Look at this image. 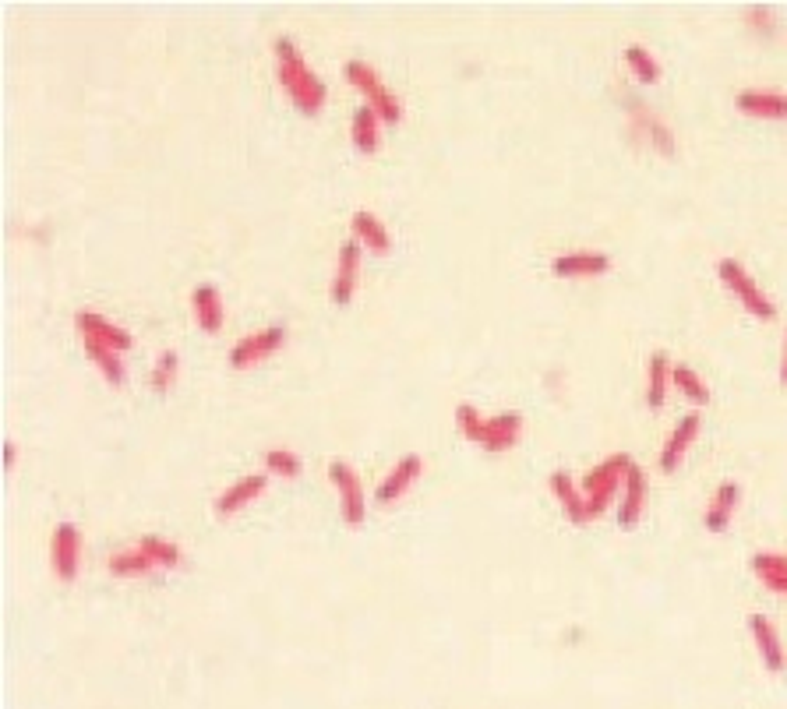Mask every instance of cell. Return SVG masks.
I'll list each match as a JSON object with an SVG mask.
<instances>
[{
	"label": "cell",
	"mask_w": 787,
	"mask_h": 709,
	"mask_svg": "<svg viewBox=\"0 0 787 709\" xmlns=\"http://www.w3.org/2000/svg\"><path fill=\"white\" fill-rule=\"evenodd\" d=\"M717 276L724 279V286H731V293H738V300L745 304V311H752L756 318L770 321L777 318V304L770 300V293L756 283L749 269H745L738 258H720L717 262Z\"/></svg>",
	"instance_id": "4"
},
{
	"label": "cell",
	"mask_w": 787,
	"mask_h": 709,
	"mask_svg": "<svg viewBox=\"0 0 787 709\" xmlns=\"http://www.w3.org/2000/svg\"><path fill=\"white\" fill-rule=\"evenodd\" d=\"M343 75L350 78L353 85H357L360 92H364V99H368V106L378 113L382 120H389V124H396L399 117H403V99L396 96V92L389 89V85L382 82V75H378L375 68H371L368 60H346L343 64Z\"/></svg>",
	"instance_id": "3"
},
{
	"label": "cell",
	"mask_w": 787,
	"mask_h": 709,
	"mask_svg": "<svg viewBox=\"0 0 787 709\" xmlns=\"http://www.w3.org/2000/svg\"><path fill=\"white\" fill-rule=\"evenodd\" d=\"M519 431H523V413L509 410V413H498V417H488L484 420V434H480V448L505 452V448L516 445Z\"/></svg>",
	"instance_id": "14"
},
{
	"label": "cell",
	"mask_w": 787,
	"mask_h": 709,
	"mask_svg": "<svg viewBox=\"0 0 787 709\" xmlns=\"http://www.w3.org/2000/svg\"><path fill=\"white\" fill-rule=\"evenodd\" d=\"M745 22L759 25V29H773V25H777V15H773L770 8H749L745 11Z\"/></svg>",
	"instance_id": "34"
},
{
	"label": "cell",
	"mask_w": 787,
	"mask_h": 709,
	"mask_svg": "<svg viewBox=\"0 0 787 709\" xmlns=\"http://www.w3.org/2000/svg\"><path fill=\"white\" fill-rule=\"evenodd\" d=\"M780 381L787 385V332H784V346H780Z\"/></svg>",
	"instance_id": "36"
},
{
	"label": "cell",
	"mask_w": 787,
	"mask_h": 709,
	"mask_svg": "<svg viewBox=\"0 0 787 709\" xmlns=\"http://www.w3.org/2000/svg\"><path fill=\"white\" fill-rule=\"evenodd\" d=\"M484 413H477V406H470V403H459L456 406V424H459V431L466 434L470 441H477L480 445V434H484Z\"/></svg>",
	"instance_id": "33"
},
{
	"label": "cell",
	"mask_w": 787,
	"mask_h": 709,
	"mask_svg": "<svg viewBox=\"0 0 787 709\" xmlns=\"http://www.w3.org/2000/svg\"><path fill=\"white\" fill-rule=\"evenodd\" d=\"M738 498H742V487L735 484V480H724V484L713 491L710 505H706L703 512V523L710 533H724L731 526V515H735V505Z\"/></svg>",
	"instance_id": "15"
},
{
	"label": "cell",
	"mask_w": 787,
	"mask_h": 709,
	"mask_svg": "<svg viewBox=\"0 0 787 709\" xmlns=\"http://www.w3.org/2000/svg\"><path fill=\"white\" fill-rule=\"evenodd\" d=\"M632 120H636V124L646 131V138H653V142H657L664 152L675 149V138H671L668 127H664V124H660V120H657V113L643 110V106H632Z\"/></svg>",
	"instance_id": "31"
},
{
	"label": "cell",
	"mask_w": 787,
	"mask_h": 709,
	"mask_svg": "<svg viewBox=\"0 0 787 709\" xmlns=\"http://www.w3.org/2000/svg\"><path fill=\"white\" fill-rule=\"evenodd\" d=\"M329 480L336 484L339 508H343L346 523L360 526L364 515H368V501H364V484H360L357 470L350 463H343V459H336V463H329Z\"/></svg>",
	"instance_id": "7"
},
{
	"label": "cell",
	"mask_w": 787,
	"mask_h": 709,
	"mask_svg": "<svg viewBox=\"0 0 787 709\" xmlns=\"http://www.w3.org/2000/svg\"><path fill=\"white\" fill-rule=\"evenodd\" d=\"M138 547L156 561V568H173V565H180V558H184V551H180L177 540H166V537H159V533H145V537H138Z\"/></svg>",
	"instance_id": "27"
},
{
	"label": "cell",
	"mask_w": 787,
	"mask_h": 709,
	"mask_svg": "<svg viewBox=\"0 0 787 709\" xmlns=\"http://www.w3.org/2000/svg\"><path fill=\"white\" fill-rule=\"evenodd\" d=\"M177 364H180L177 350H163V353H159L156 364H152V389H156V392L170 389L173 378H177Z\"/></svg>",
	"instance_id": "32"
},
{
	"label": "cell",
	"mask_w": 787,
	"mask_h": 709,
	"mask_svg": "<svg viewBox=\"0 0 787 709\" xmlns=\"http://www.w3.org/2000/svg\"><path fill=\"white\" fill-rule=\"evenodd\" d=\"M378 124H382V117H378V113L371 110L368 103L353 110V117H350V138H353V145H357L360 152H375V149H378V138H382Z\"/></svg>",
	"instance_id": "23"
},
{
	"label": "cell",
	"mask_w": 787,
	"mask_h": 709,
	"mask_svg": "<svg viewBox=\"0 0 787 709\" xmlns=\"http://www.w3.org/2000/svg\"><path fill=\"white\" fill-rule=\"evenodd\" d=\"M548 484H551V491H555V498H558V505H562V512H569V519L572 523H590L586 519V498H583V487L576 484V480L569 477L565 470H555L548 477Z\"/></svg>",
	"instance_id": "20"
},
{
	"label": "cell",
	"mask_w": 787,
	"mask_h": 709,
	"mask_svg": "<svg viewBox=\"0 0 787 709\" xmlns=\"http://www.w3.org/2000/svg\"><path fill=\"white\" fill-rule=\"evenodd\" d=\"M671 381H675L678 389H682L692 403H703V406L710 403V389H706V381L699 378L689 364H671Z\"/></svg>",
	"instance_id": "29"
},
{
	"label": "cell",
	"mask_w": 787,
	"mask_h": 709,
	"mask_svg": "<svg viewBox=\"0 0 787 709\" xmlns=\"http://www.w3.org/2000/svg\"><path fill=\"white\" fill-rule=\"evenodd\" d=\"M752 572H756L759 579H763L766 590L784 593V597H787V554L759 551L756 558H752Z\"/></svg>",
	"instance_id": "24"
},
{
	"label": "cell",
	"mask_w": 787,
	"mask_h": 709,
	"mask_svg": "<svg viewBox=\"0 0 787 709\" xmlns=\"http://www.w3.org/2000/svg\"><path fill=\"white\" fill-rule=\"evenodd\" d=\"M50 565L60 583H75L78 565H82V533L75 523H57L50 537Z\"/></svg>",
	"instance_id": "5"
},
{
	"label": "cell",
	"mask_w": 787,
	"mask_h": 709,
	"mask_svg": "<svg viewBox=\"0 0 787 709\" xmlns=\"http://www.w3.org/2000/svg\"><path fill=\"white\" fill-rule=\"evenodd\" d=\"M625 491H622V508H618V523L622 526H636L639 515H643L646 505V473L632 463V470L625 473Z\"/></svg>",
	"instance_id": "19"
},
{
	"label": "cell",
	"mask_w": 787,
	"mask_h": 709,
	"mask_svg": "<svg viewBox=\"0 0 787 709\" xmlns=\"http://www.w3.org/2000/svg\"><path fill=\"white\" fill-rule=\"evenodd\" d=\"M625 64H629L632 75H636L639 82H657V78H660V60L653 57V53L646 50L643 43L625 46Z\"/></svg>",
	"instance_id": "28"
},
{
	"label": "cell",
	"mask_w": 787,
	"mask_h": 709,
	"mask_svg": "<svg viewBox=\"0 0 787 709\" xmlns=\"http://www.w3.org/2000/svg\"><path fill=\"white\" fill-rule=\"evenodd\" d=\"M611 269V254L597 251V247H576V251L558 254L551 262L555 276H600V272Z\"/></svg>",
	"instance_id": "11"
},
{
	"label": "cell",
	"mask_w": 787,
	"mask_h": 709,
	"mask_svg": "<svg viewBox=\"0 0 787 709\" xmlns=\"http://www.w3.org/2000/svg\"><path fill=\"white\" fill-rule=\"evenodd\" d=\"M360 258H364L360 240L346 237L336 251V269H332V286H329L332 304H350L353 300V293H357V279H360Z\"/></svg>",
	"instance_id": "6"
},
{
	"label": "cell",
	"mask_w": 787,
	"mask_h": 709,
	"mask_svg": "<svg viewBox=\"0 0 787 709\" xmlns=\"http://www.w3.org/2000/svg\"><path fill=\"white\" fill-rule=\"evenodd\" d=\"M75 325H78V332H82V339H96V343L113 346V350H120V353H128L131 346H135V339H131V332L124 329V325L103 318V314L92 311V307H82V311L75 314Z\"/></svg>",
	"instance_id": "8"
},
{
	"label": "cell",
	"mask_w": 787,
	"mask_h": 709,
	"mask_svg": "<svg viewBox=\"0 0 787 709\" xmlns=\"http://www.w3.org/2000/svg\"><path fill=\"white\" fill-rule=\"evenodd\" d=\"M738 110L756 113V117H770V120H784L787 117V96L777 89H742L735 96Z\"/></svg>",
	"instance_id": "17"
},
{
	"label": "cell",
	"mask_w": 787,
	"mask_h": 709,
	"mask_svg": "<svg viewBox=\"0 0 787 709\" xmlns=\"http://www.w3.org/2000/svg\"><path fill=\"white\" fill-rule=\"evenodd\" d=\"M15 456H18V448H15V441H4V470H11L15 466Z\"/></svg>",
	"instance_id": "35"
},
{
	"label": "cell",
	"mask_w": 787,
	"mask_h": 709,
	"mask_svg": "<svg viewBox=\"0 0 787 709\" xmlns=\"http://www.w3.org/2000/svg\"><path fill=\"white\" fill-rule=\"evenodd\" d=\"M283 343H286V325H269V329H262V332H251V336H244L240 343H233L230 364L251 367V364H258V360L272 357Z\"/></svg>",
	"instance_id": "9"
},
{
	"label": "cell",
	"mask_w": 787,
	"mask_h": 709,
	"mask_svg": "<svg viewBox=\"0 0 787 709\" xmlns=\"http://www.w3.org/2000/svg\"><path fill=\"white\" fill-rule=\"evenodd\" d=\"M749 632L752 639H756V650L759 657H763L766 671L780 674L787 667V653H784V642H780L777 628H773V621L766 618V614H749Z\"/></svg>",
	"instance_id": "12"
},
{
	"label": "cell",
	"mask_w": 787,
	"mask_h": 709,
	"mask_svg": "<svg viewBox=\"0 0 787 709\" xmlns=\"http://www.w3.org/2000/svg\"><path fill=\"white\" fill-rule=\"evenodd\" d=\"M265 487H269V473H248V477L233 480V484L226 487L216 501H212V512H216V519H226V515H233L244 505H251Z\"/></svg>",
	"instance_id": "10"
},
{
	"label": "cell",
	"mask_w": 787,
	"mask_h": 709,
	"mask_svg": "<svg viewBox=\"0 0 787 709\" xmlns=\"http://www.w3.org/2000/svg\"><path fill=\"white\" fill-rule=\"evenodd\" d=\"M696 434H699V413H685V417L675 424V431L668 434L664 448H660V470H675V466L682 463L685 448L696 441Z\"/></svg>",
	"instance_id": "16"
},
{
	"label": "cell",
	"mask_w": 787,
	"mask_h": 709,
	"mask_svg": "<svg viewBox=\"0 0 787 709\" xmlns=\"http://www.w3.org/2000/svg\"><path fill=\"white\" fill-rule=\"evenodd\" d=\"M106 568H110L113 575H120V579H135V575H149L152 568H156V561H152L138 544H131V547H124V551L110 554Z\"/></svg>",
	"instance_id": "25"
},
{
	"label": "cell",
	"mask_w": 787,
	"mask_h": 709,
	"mask_svg": "<svg viewBox=\"0 0 787 709\" xmlns=\"http://www.w3.org/2000/svg\"><path fill=\"white\" fill-rule=\"evenodd\" d=\"M420 470H424V459H420L417 452H406V456L389 470V477L378 484V491H375L378 505H389V501H396L399 494H406V487L420 477Z\"/></svg>",
	"instance_id": "13"
},
{
	"label": "cell",
	"mask_w": 787,
	"mask_h": 709,
	"mask_svg": "<svg viewBox=\"0 0 787 709\" xmlns=\"http://www.w3.org/2000/svg\"><path fill=\"white\" fill-rule=\"evenodd\" d=\"M82 343H85L89 360L103 371V378L110 381V385H120V381H124V353L113 350V346L96 343V339H82Z\"/></svg>",
	"instance_id": "26"
},
{
	"label": "cell",
	"mask_w": 787,
	"mask_h": 709,
	"mask_svg": "<svg viewBox=\"0 0 787 709\" xmlns=\"http://www.w3.org/2000/svg\"><path fill=\"white\" fill-rule=\"evenodd\" d=\"M632 470V456L615 452L604 463H597L583 477V498H586V519H597L600 512H608L611 498L618 494V484H625V473Z\"/></svg>",
	"instance_id": "2"
},
{
	"label": "cell",
	"mask_w": 787,
	"mask_h": 709,
	"mask_svg": "<svg viewBox=\"0 0 787 709\" xmlns=\"http://www.w3.org/2000/svg\"><path fill=\"white\" fill-rule=\"evenodd\" d=\"M272 50H276V75L279 85L290 92V99L300 106L304 113H318L329 99V89L325 82L308 68V60L300 53V46L293 43L290 36H276L272 39Z\"/></svg>",
	"instance_id": "1"
},
{
	"label": "cell",
	"mask_w": 787,
	"mask_h": 709,
	"mask_svg": "<svg viewBox=\"0 0 787 709\" xmlns=\"http://www.w3.org/2000/svg\"><path fill=\"white\" fill-rule=\"evenodd\" d=\"M668 385H671V357L664 350H657L650 357V364H646V403H650V410L664 406Z\"/></svg>",
	"instance_id": "22"
},
{
	"label": "cell",
	"mask_w": 787,
	"mask_h": 709,
	"mask_svg": "<svg viewBox=\"0 0 787 709\" xmlns=\"http://www.w3.org/2000/svg\"><path fill=\"white\" fill-rule=\"evenodd\" d=\"M300 470H304V463H300V456L290 452V448H269L265 452V473L269 477H297Z\"/></svg>",
	"instance_id": "30"
},
{
	"label": "cell",
	"mask_w": 787,
	"mask_h": 709,
	"mask_svg": "<svg viewBox=\"0 0 787 709\" xmlns=\"http://www.w3.org/2000/svg\"><path fill=\"white\" fill-rule=\"evenodd\" d=\"M191 311H195L198 325L205 332H219L223 329V300H219V290L212 283H198L195 293H191Z\"/></svg>",
	"instance_id": "18"
},
{
	"label": "cell",
	"mask_w": 787,
	"mask_h": 709,
	"mask_svg": "<svg viewBox=\"0 0 787 709\" xmlns=\"http://www.w3.org/2000/svg\"><path fill=\"white\" fill-rule=\"evenodd\" d=\"M350 230H353V237H357L364 247H371V251H389L392 233H389V226H385L382 219L375 216V212L357 209L350 216Z\"/></svg>",
	"instance_id": "21"
}]
</instances>
